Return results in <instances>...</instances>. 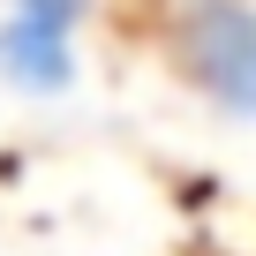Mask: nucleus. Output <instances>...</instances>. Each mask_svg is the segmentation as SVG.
Listing matches in <instances>:
<instances>
[{
    "label": "nucleus",
    "instance_id": "obj_3",
    "mask_svg": "<svg viewBox=\"0 0 256 256\" xmlns=\"http://www.w3.org/2000/svg\"><path fill=\"white\" fill-rule=\"evenodd\" d=\"M83 8H90V0H16V16H38V23H60V30H68Z\"/></svg>",
    "mask_w": 256,
    "mask_h": 256
},
{
    "label": "nucleus",
    "instance_id": "obj_2",
    "mask_svg": "<svg viewBox=\"0 0 256 256\" xmlns=\"http://www.w3.org/2000/svg\"><path fill=\"white\" fill-rule=\"evenodd\" d=\"M0 83H16L23 98H60V90L76 83V46H68V30L8 8V23H0Z\"/></svg>",
    "mask_w": 256,
    "mask_h": 256
},
{
    "label": "nucleus",
    "instance_id": "obj_1",
    "mask_svg": "<svg viewBox=\"0 0 256 256\" xmlns=\"http://www.w3.org/2000/svg\"><path fill=\"white\" fill-rule=\"evenodd\" d=\"M181 68L226 113H256V8L248 0H188L174 30Z\"/></svg>",
    "mask_w": 256,
    "mask_h": 256
}]
</instances>
